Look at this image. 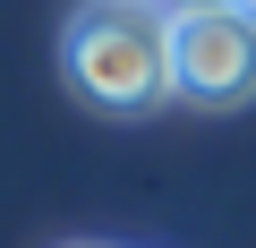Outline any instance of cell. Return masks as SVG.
Returning a JSON list of instances; mask_svg holds the SVG:
<instances>
[{
  "mask_svg": "<svg viewBox=\"0 0 256 248\" xmlns=\"http://www.w3.org/2000/svg\"><path fill=\"white\" fill-rule=\"evenodd\" d=\"M60 77L77 103L137 120L180 103V52H171V0H86L60 35Z\"/></svg>",
  "mask_w": 256,
  "mask_h": 248,
  "instance_id": "cell-1",
  "label": "cell"
},
{
  "mask_svg": "<svg viewBox=\"0 0 256 248\" xmlns=\"http://www.w3.org/2000/svg\"><path fill=\"white\" fill-rule=\"evenodd\" d=\"M171 52H180V103H205V111L256 103V9L248 0L171 9Z\"/></svg>",
  "mask_w": 256,
  "mask_h": 248,
  "instance_id": "cell-2",
  "label": "cell"
},
{
  "mask_svg": "<svg viewBox=\"0 0 256 248\" xmlns=\"http://www.w3.org/2000/svg\"><path fill=\"white\" fill-rule=\"evenodd\" d=\"M171 9H214V0H171Z\"/></svg>",
  "mask_w": 256,
  "mask_h": 248,
  "instance_id": "cell-3",
  "label": "cell"
},
{
  "mask_svg": "<svg viewBox=\"0 0 256 248\" xmlns=\"http://www.w3.org/2000/svg\"><path fill=\"white\" fill-rule=\"evenodd\" d=\"M248 9H256V0H248Z\"/></svg>",
  "mask_w": 256,
  "mask_h": 248,
  "instance_id": "cell-4",
  "label": "cell"
}]
</instances>
